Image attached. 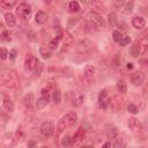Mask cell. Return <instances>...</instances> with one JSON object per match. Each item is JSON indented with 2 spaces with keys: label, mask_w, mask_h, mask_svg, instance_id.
Here are the masks:
<instances>
[{
  "label": "cell",
  "mask_w": 148,
  "mask_h": 148,
  "mask_svg": "<svg viewBox=\"0 0 148 148\" xmlns=\"http://www.w3.org/2000/svg\"><path fill=\"white\" fill-rule=\"evenodd\" d=\"M109 101H110V97L108 96L106 90L103 89L98 95V105H99V108L103 109V110H106L109 108Z\"/></svg>",
  "instance_id": "cell-7"
},
{
  "label": "cell",
  "mask_w": 148,
  "mask_h": 148,
  "mask_svg": "<svg viewBox=\"0 0 148 148\" xmlns=\"http://www.w3.org/2000/svg\"><path fill=\"white\" fill-rule=\"evenodd\" d=\"M130 42H131V37L130 36H123L118 43H119L120 46H126L127 44H130Z\"/></svg>",
  "instance_id": "cell-30"
},
{
  "label": "cell",
  "mask_w": 148,
  "mask_h": 148,
  "mask_svg": "<svg viewBox=\"0 0 148 148\" xmlns=\"http://www.w3.org/2000/svg\"><path fill=\"white\" fill-rule=\"evenodd\" d=\"M27 37H28V40H29V42H32V43H36V42L38 40V38H37V34H36L35 31H32V30L28 31Z\"/></svg>",
  "instance_id": "cell-28"
},
{
  "label": "cell",
  "mask_w": 148,
  "mask_h": 148,
  "mask_svg": "<svg viewBox=\"0 0 148 148\" xmlns=\"http://www.w3.org/2000/svg\"><path fill=\"white\" fill-rule=\"evenodd\" d=\"M35 21L38 24H44L47 21V14L45 12H43V10H38L36 13V15H35Z\"/></svg>",
  "instance_id": "cell-14"
},
{
  "label": "cell",
  "mask_w": 148,
  "mask_h": 148,
  "mask_svg": "<svg viewBox=\"0 0 148 148\" xmlns=\"http://www.w3.org/2000/svg\"><path fill=\"white\" fill-rule=\"evenodd\" d=\"M17 0H0V6L5 9H12L16 5Z\"/></svg>",
  "instance_id": "cell-18"
},
{
  "label": "cell",
  "mask_w": 148,
  "mask_h": 148,
  "mask_svg": "<svg viewBox=\"0 0 148 148\" xmlns=\"http://www.w3.org/2000/svg\"><path fill=\"white\" fill-rule=\"evenodd\" d=\"M108 24L110 28H114L117 25V15L114 13H110L108 17Z\"/></svg>",
  "instance_id": "cell-21"
},
{
  "label": "cell",
  "mask_w": 148,
  "mask_h": 148,
  "mask_svg": "<svg viewBox=\"0 0 148 148\" xmlns=\"http://www.w3.org/2000/svg\"><path fill=\"white\" fill-rule=\"evenodd\" d=\"M130 53H131V56L134 57V58H136V57L143 54V53H142V50H141V46H140V44H139L138 40L134 42L133 45L131 46V49H130Z\"/></svg>",
  "instance_id": "cell-13"
},
{
  "label": "cell",
  "mask_w": 148,
  "mask_h": 148,
  "mask_svg": "<svg viewBox=\"0 0 148 148\" xmlns=\"http://www.w3.org/2000/svg\"><path fill=\"white\" fill-rule=\"evenodd\" d=\"M0 40L1 42H9L10 40V36L8 31H2V34L0 35Z\"/></svg>",
  "instance_id": "cell-33"
},
{
  "label": "cell",
  "mask_w": 148,
  "mask_h": 148,
  "mask_svg": "<svg viewBox=\"0 0 148 148\" xmlns=\"http://www.w3.org/2000/svg\"><path fill=\"white\" fill-rule=\"evenodd\" d=\"M23 139H24V133L21 130L16 131V133H15V141L21 142V141H23Z\"/></svg>",
  "instance_id": "cell-31"
},
{
  "label": "cell",
  "mask_w": 148,
  "mask_h": 148,
  "mask_svg": "<svg viewBox=\"0 0 148 148\" xmlns=\"http://www.w3.org/2000/svg\"><path fill=\"white\" fill-rule=\"evenodd\" d=\"M59 42H60V37L58 36L57 38H53L50 43H49V46H50V50H57L58 46H59Z\"/></svg>",
  "instance_id": "cell-27"
},
{
  "label": "cell",
  "mask_w": 148,
  "mask_h": 148,
  "mask_svg": "<svg viewBox=\"0 0 148 148\" xmlns=\"http://www.w3.org/2000/svg\"><path fill=\"white\" fill-rule=\"evenodd\" d=\"M124 3H125V0H113V6H114L116 8H120V7H123Z\"/></svg>",
  "instance_id": "cell-39"
},
{
  "label": "cell",
  "mask_w": 148,
  "mask_h": 148,
  "mask_svg": "<svg viewBox=\"0 0 148 148\" xmlns=\"http://www.w3.org/2000/svg\"><path fill=\"white\" fill-rule=\"evenodd\" d=\"M40 95H42V97H45V98H47V99H50V90L49 89H42V91H40Z\"/></svg>",
  "instance_id": "cell-40"
},
{
  "label": "cell",
  "mask_w": 148,
  "mask_h": 148,
  "mask_svg": "<svg viewBox=\"0 0 148 148\" xmlns=\"http://www.w3.org/2000/svg\"><path fill=\"white\" fill-rule=\"evenodd\" d=\"M105 22L103 20V17L97 13V12H89L86 17H84V23H83V30L88 34H92L96 32L98 30H101L102 28H104Z\"/></svg>",
  "instance_id": "cell-1"
},
{
  "label": "cell",
  "mask_w": 148,
  "mask_h": 148,
  "mask_svg": "<svg viewBox=\"0 0 148 148\" xmlns=\"http://www.w3.org/2000/svg\"><path fill=\"white\" fill-rule=\"evenodd\" d=\"M112 37H113V40L118 43V42L120 40V38L123 37V35H121V31H119V30H114V31L112 32Z\"/></svg>",
  "instance_id": "cell-32"
},
{
  "label": "cell",
  "mask_w": 148,
  "mask_h": 148,
  "mask_svg": "<svg viewBox=\"0 0 148 148\" xmlns=\"http://www.w3.org/2000/svg\"><path fill=\"white\" fill-rule=\"evenodd\" d=\"M132 25H133L135 29L141 30V29L145 28V25H146V21H145V18L141 17V16H134V17L132 18Z\"/></svg>",
  "instance_id": "cell-12"
},
{
  "label": "cell",
  "mask_w": 148,
  "mask_h": 148,
  "mask_svg": "<svg viewBox=\"0 0 148 148\" xmlns=\"http://www.w3.org/2000/svg\"><path fill=\"white\" fill-rule=\"evenodd\" d=\"M65 121H66V125H67V127H69V128H72V127H74L75 125H76V121H77V116H76V113L74 112V111H69L65 117Z\"/></svg>",
  "instance_id": "cell-8"
},
{
  "label": "cell",
  "mask_w": 148,
  "mask_h": 148,
  "mask_svg": "<svg viewBox=\"0 0 148 148\" xmlns=\"http://www.w3.org/2000/svg\"><path fill=\"white\" fill-rule=\"evenodd\" d=\"M127 110H128V112H131V113H133V114H136V113L139 112L138 108H136L134 104H128V106H127Z\"/></svg>",
  "instance_id": "cell-36"
},
{
  "label": "cell",
  "mask_w": 148,
  "mask_h": 148,
  "mask_svg": "<svg viewBox=\"0 0 148 148\" xmlns=\"http://www.w3.org/2000/svg\"><path fill=\"white\" fill-rule=\"evenodd\" d=\"M66 127H67V125H66L65 118H61V119L58 121V124H57V131H58V133L64 132V130H65Z\"/></svg>",
  "instance_id": "cell-26"
},
{
  "label": "cell",
  "mask_w": 148,
  "mask_h": 148,
  "mask_svg": "<svg viewBox=\"0 0 148 148\" xmlns=\"http://www.w3.org/2000/svg\"><path fill=\"white\" fill-rule=\"evenodd\" d=\"M45 1H47V2H50V0H45Z\"/></svg>",
  "instance_id": "cell-47"
},
{
  "label": "cell",
  "mask_w": 148,
  "mask_h": 148,
  "mask_svg": "<svg viewBox=\"0 0 148 148\" xmlns=\"http://www.w3.org/2000/svg\"><path fill=\"white\" fill-rule=\"evenodd\" d=\"M68 9H69V12H72V13H77L79 10H80V5H79V2L77 1H71L69 3H68Z\"/></svg>",
  "instance_id": "cell-23"
},
{
  "label": "cell",
  "mask_w": 148,
  "mask_h": 148,
  "mask_svg": "<svg viewBox=\"0 0 148 148\" xmlns=\"http://www.w3.org/2000/svg\"><path fill=\"white\" fill-rule=\"evenodd\" d=\"M39 130H40V133L44 136H51L54 133V125L51 121H44L40 125V128Z\"/></svg>",
  "instance_id": "cell-5"
},
{
  "label": "cell",
  "mask_w": 148,
  "mask_h": 148,
  "mask_svg": "<svg viewBox=\"0 0 148 148\" xmlns=\"http://www.w3.org/2000/svg\"><path fill=\"white\" fill-rule=\"evenodd\" d=\"M118 27H119V31H127V24L124 23V22H120V23H117Z\"/></svg>",
  "instance_id": "cell-41"
},
{
  "label": "cell",
  "mask_w": 148,
  "mask_h": 148,
  "mask_svg": "<svg viewBox=\"0 0 148 148\" xmlns=\"http://www.w3.org/2000/svg\"><path fill=\"white\" fill-rule=\"evenodd\" d=\"M127 126L134 133H138V132L141 131V124L139 123V120L136 118H130L128 121H127Z\"/></svg>",
  "instance_id": "cell-11"
},
{
  "label": "cell",
  "mask_w": 148,
  "mask_h": 148,
  "mask_svg": "<svg viewBox=\"0 0 148 148\" xmlns=\"http://www.w3.org/2000/svg\"><path fill=\"white\" fill-rule=\"evenodd\" d=\"M133 6H134V3L131 1V2H128L126 6H125V9H124V13L125 14H131L132 12H133Z\"/></svg>",
  "instance_id": "cell-34"
},
{
  "label": "cell",
  "mask_w": 148,
  "mask_h": 148,
  "mask_svg": "<svg viewBox=\"0 0 148 148\" xmlns=\"http://www.w3.org/2000/svg\"><path fill=\"white\" fill-rule=\"evenodd\" d=\"M127 68H128V69H132V68H133V64H131V62L127 64Z\"/></svg>",
  "instance_id": "cell-45"
},
{
  "label": "cell",
  "mask_w": 148,
  "mask_h": 148,
  "mask_svg": "<svg viewBox=\"0 0 148 148\" xmlns=\"http://www.w3.org/2000/svg\"><path fill=\"white\" fill-rule=\"evenodd\" d=\"M104 147H111V143L110 142H106V143H104Z\"/></svg>",
  "instance_id": "cell-46"
},
{
  "label": "cell",
  "mask_w": 148,
  "mask_h": 148,
  "mask_svg": "<svg viewBox=\"0 0 148 148\" xmlns=\"http://www.w3.org/2000/svg\"><path fill=\"white\" fill-rule=\"evenodd\" d=\"M145 81V74L142 72H135L132 74L131 76V82L133 83V86L138 87V86H141Z\"/></svg>",
  "instance_id": "cell-9"
},
{
  "label": "cell",
  "mask_w": 148,
  "mask_h": 148,
  "mask_svg": "<svg viewBox=\"0 0 148 148\" xmlns=\"http://www.w3.org/2000/svg\"><path fill=\"white\" fill-rule=\"evenodd\" d=\"M84 136H86V132H84V130H83L82 127H80V128L76 131V133L74 134V136H73L74 143H75V142H81V141H83Z\"/></svg>",
  "instance_id": "cell-15"
},
{
  "label": "cell",
  "mask_w": 148,
  "mask_h": 148,
  "mask_svg": "<svg viewBox=\"0 0 148 148\" xmlns=\"http://www.w3.org/2000/svg\"><path fill=\"white\" fill-rule=\"evenodd\" d=\"M8 57V51L5 47H0V59L5 60Z\"/></svg>",
  "instance_id": "cell-38"
},
{
  "label": "cell",
  "mask_w": 148,
  "mask_h": 148,
  "mask_svg": "<svg viewBox=\"0 0 148 148\" xmlns=\"http://www.w3.org/2000/svg\"><path fill=\"white\" fill-rule=\"evenodd\" d=\"M52 97H53V102H54L56 104H59V103L61 102V92H60V90H58V89L54 90Z\"/></svg>",
  "instance_id": "cell-29"
},
{
  "label": "cell",
  "mask_w": 148,
  "mask_h": 148,
  "mask_svg": "<svg viewBox=\"0 0 148 148\" xmlns=\"http://www.w3.org/2000/svg\"><path fill=\"white\" fill-rule=\"evenodd\" d=\"M39 54L44 58V59H49L52 57V51L50 49H46V47H42L39 50Z\"/></svg>",
  "instance_id": "cell-24"
},
{
  "label": "cell",
  "mask_w": 148,
  "mask_h": 148,
  "mask_svg": "<svg viewBox=\"0 0 148 148\" xmlns=\"http://www.w3.org/2000/svg\"><path fill=\"white\" fill-rule=\"evenodd\" d=\"M38 64H39V61H38V59H37L35 56H32V54H27L25 61H24V66H25L27 69L34 71V69L37 67Z\"/></svg>",
  "instance_id": "cell-6"
},
{
  "label": "cell",
  "mask_w": 148,
  "mask_h": 148,
  "mask_svg": "<svg viewBox=\"0 0 148 148\" xmlns=\"http://www.w3.org/2000/svg\"><path fill=\"white\" fill-rule=\"evenodd\" d=\"M47 103H49V99H47V98H45V97H42V96H40V98L36 102V108H37L38 110H40V109L45 108Z\"/></svg>",
  "instance_id": "cell-25"
},
{
  "label": "cell",
  "mask_w": 148,
  "mask_h": 148,
  "mask_svg": "<svg viewBox=\"0 0 148 148\" xmlns=\"http://www.w3.org/2000/svg\"><path fill=\"white\" fill-rule=\"evenodd\" d=\"M59 37H60V40H62L64 45L71 46V45L74 44V38H73V36H72L67 30H64Z\"/></svg>",
  "instance_id": "cell-10"
},
{
  "label": "cell",
  "mask_w": 148,
  "mask_h": 148,
  "mask_svg": "<svg viewBox=\"0 0 148 148\" xmlns=\"http://www.w3.org/2000/svg\"><path fill=\"white\" fill-rule=\"evenodd\" d=\"M16 15L20 18H22L24 21H28L30 18V15H31V7L25 2L20 3L16 8Z\"/></svg>",
  "instance_id": "cell-2"
},
{
  "label": "cell",
  "mask_w": 148,
  "mask_h": 148,
  "mask_svg": "<svg viewBox=\"0 0 148 148\" xmlns=\"http://www.w3.org/2000/svg\"><path fill=\"white\" fill-rule=\"evenodd\" d=\"M3 109L7 112H12L14 110V103H13V101L9 99V98H5L3 99Z\"/></svg>",
  "instance_id": "cell-20"
},
{
  "label": "cell",
  "mask_w": 148,
  "mask_h": 148,
  "mask_svg": "<svg viewBox=\"0 0 148 148\" xmlns=\"http://www.w3.org/2000/svg\"><path fill=\"white\" fill-rule=\"evenodd\" d=\"M123 104H124V99L120 96H112L109 101V108L114 112L120 111L123 109Z\"/></svg>",
  "instance_id": "cell-3"
},
{
  "label": "cell",
  "mask_w": 148,
  "mask_h": 148,
  "mask_svg": "<svg viewBox=\"0 0 148 148\" xmlns=\"http://www.w3.org/2000/svg\"><path fill=\"white\" fill-rule=\"evenodd\" d=\"M9 58L12 59V60H14L15 58H16V51L13 49V50H10V52H9Z\"/></svg>",
  "instance_id": "cell-42"
},
{
  "label": "cell",
  "mask_w": 148,
  "mask_h": 148,
  "mask_svg": "<svg viewBox=\"0 0 148 148\" xmlns=\"http://www.w3.org/2000/svg\"><path fill=\"white\" fill-rule=\"evenodd\" d=\"M92 50H94L92 43L89 42V40H87V39L81 40V42L79 43V45H77V51H79L80 53H83V54L90 53V52H92Z\"/></svg>",
  "instance_id": "cell-4"
},
{
  "label": "cell",
  "mask_w": 148,
  "mask_h": 148,
  "mask_svg": "<svg viewBox=\"0 0 148 148\" xmlns=\"http://www.w3.org/2000/svg\"><path fill=\"white\" fill-rule=\"evenodd\" d=\"M28 146H29V147H35V146H37V141H35V140H30V141L28 142Z\"/></svg>",
  "instance_id": "cell-44"
},
{
  "label": "cell",
  "mask_w": 148,
  "mask_h": 148,
  "mask_svg": "<svg viewBox=\"0 0 148 148\" xmlns=\"http://www.w3.org/2000/svg\"><path fill=\"white\" fill-rule=\"evenodd\" d=\"M6 83H7V79L1 75V76H0V86H5Z\"/></svg>",
  "instance_id": "cell-43"
},
{
  "label": "cell",
  "mask_w": 148,
  "mask_h": 148,
  "mask_svg": "<svg viewBox=\"0 0 148 148\" xmlns=\"http://www.w3.org/2000/svg\"><path fill=\"white\" fill-rule=\"evenodd\" d=\"M126 146V142L123 140V139H117L116 142L113 143V147L114 148H119V147H125Z\"/></svg>",
  "instance_id": "cell-35"
},
{
  "label": "cell",
  "mask_w": 148,
  "mask_h": 148,
  "mask_svg": "<svg viewBox=\"0 0 148 148\" xmlns=\"http://www.w3.org/2000/svg\"><path fill=\"white\" fill-rule=\"evenodd\" d=\"M74 145V141H73V138L69 136V135H66L61 139V146L62 147H71Z\"/></svg>",
  "instance_id": "cell-22"
},
{
  "label": "cell",
  "mask_w": 148,
  "mask_h": 148,
  "mask_svg": "<svg viewBox=\"0 0 148 148\" xmlns=\"http://www.w3.org/2000/svg\"><path fill=\"white\" fill-rule=\"evenodd\" d=\"M42 71H43V65H42V64H38V65H37V67H36L32 72H34V74H35L36 76H39V75H40V73H42Z\"/></svg>",
  "instance_id": "cell-37"
},
{
  "label": "cell",
  "mask_w": 148,
  "mask_h": 148,
  "mask_svg": "<svg viewBox=\"0 0 148 148\" xmlns=\"http://www.w3.org/2000/svg\"><path fill=\"white\" fill-rule=\"evenodd\" d=\"M117 89H118V91H119L120 94H125V92H126V90H127V84H126L125 80L120 79V80L117 81Z\"/></svg>",
  "instance_id": "cell-19"
},
{
  "label": "cell",
  "mask_w": 148,
  "mask_h": 148,
  "mask_svg": "<svg viewBox=\"0 0 148 148\" xmlns=\"http://www.w3.org/2000/svg\"><path fill=\"white\" fill-rule=\"evenodd\" d=\"M5 21H6L8 27H14L16 24V17L12 13H6L5 14Z\"/></svg>",
  "instance_id": "cell-17"
},
{
  "label": "cell",
  "mask_w": 148,
  "mask_h": 148,
  "mask_svg": "<svg viewBox=\"0 0 148 148\" xmlns=\"http://www.w3.org/2000/svg\"><path fill=\"white\" fill-rule=\"evenodd\" d=\"M95 75V67L92 65H88L86 68H84V79L87 80H92Z\"/></svg>",
  "instance_id": "cell-16"
}]
</instances>
